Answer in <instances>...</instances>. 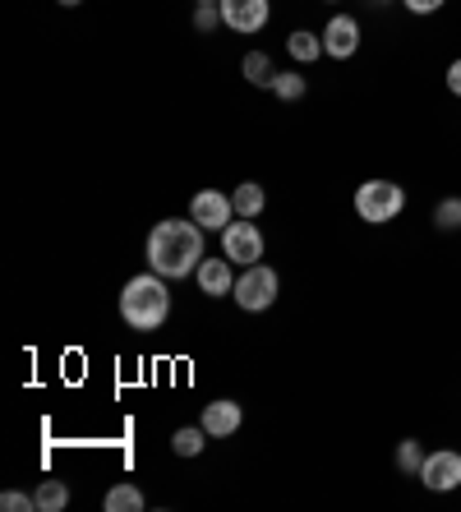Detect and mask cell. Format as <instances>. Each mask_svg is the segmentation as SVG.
Masks as SVG:
<instances>
[{
    "instance_id": "1",
    "label": "cell",
    "mask_w": 461,
    "mask_h": 512,
    "mask_svg": "<svg viewBox=\"0 0 461 512\" xmlns=\"http://www.w3.org/2000/svg\"><path fill=\"white\" fill-rule=\"evenodd\" d=\"M148 263H153V273L162 277H190L199 273L203 263V227L199 222H180V217H166L157 222L153 236H148Z\"/></svg>"
},
{
    "instance_id": "2",
    "label": "cell",
    "mask_w": 461,
    "mask_h": 512,
    "mask_svg": "<svg viewBox=\"0 0 461 512\" xmlns=\"http://www.w3.org/2000/svg\"><path fill=\"white\" fill-rule=\"evenodd\" d=\"M166 314H171V291H166V277L162 273H139L125 282L120 291V319L139 328V333H153L162 328Z\"/></svg>"
},
{
    "instance_id": "3",
    "label": "cell",
    "mask_w": 461,
    "mask_h": 512,
    "mask_svg": "<svg viewBox=\"0 0 461 512\" xmlns=\"http://www.w3.org/2000/svg\"><path fill=\"white\" fill-rule=\"evenodd\" d=\"M402 208H406V190L397 180H365V185L355 190V213H360V222H369V227L397 222Z\"/></svg>"
},
{
    "instance_id": "4",
    "label": "cell",
    "mask_w": 461,
    "mask_h": 512,
    "mask_svg": "<svg viewBox=\"0 0 461 512\" xmlns=\"http://www.w3.org/2000/svg\"><path fill=\"white\" fill-rule=\"evenodd\" d=\"M236 305L240 310H249V314H259V310H268L272 300H277V273H272L268 263H249L245 273L236 277Z\"/></svg>"
},
{
    "instance_id": "5",
    "label": "cell",
    "mask_w": 461,
    "mask_h": 512,
    "mask_svg": "<svg viewBox=\"0 0 461 512\" xmlns=\"http://www.w3.org/2000/svg\"><path fill=\"white\" fill-rule=\"evenodd\" d=\"M222 254L231 263H240V268L263 259V231L254 227V217H236V222L222 231Z\"/></svg>"
},
{
    "instance_id": "6",
    "label": "cell",
    "mask_w": 461,
    "mask_h": 512,
    "mask_svg": "<svg viewBox=\"0 0 461 512\" xmlns=\"http://www.w3.org/2000/svg\"><path fill=\"white\" fill-rule=\"evenodd\" d=\"M190 217L203 231H226L231 222H236V203L226 199V194H217V190H199L190 199Z\"/></svg>"
},
{
    "instance_id": "7",
    "label": "cell",
    "mask_w": 461,
    "mask_h": 512,
    "mask_svg": "<svg viewBox=\"0 0 461 512\" xmlns=\"http://www.w3.org/2000/svg\"><path fill=\"white\" fill-rule=\"evenodd\" d=\"M420 480H425V489H434V494L457 489L461 485V453L457 448H438V453H429L425 466H420Z\"/></svg>"
},
{
    "instance_id": "8",
    "label": "cell",
    "mask_w": 461,
    "mask_h": 512,
    "mask_svg": "<svg viewBox=\"0 0 461 512\" xmlns=\"http://www.w3.org/2000/svg\"><path fill=\"white\" fill-rule=\"evenodd\" d=\"M222 5V24L231 33H259L268 24V0H217Z\"/></svg>"
},
{
    "instance_id": "9",
    "label": "cell",
    "mask_w": 461,
    "mask_h": 512,
    "mask_svg": "<svg viewBox=\"0 0 461 512\" xmlns=\"http://www.w3.org/2000/svg\"><path fill=\"white\" fill-rule=\"evenodd\" d=\"M323 51L332 60H351L360 51V24H355L351 14H337L328 28H323Z\"/></svg>"
},
{
    "instance_id": "10",
    "label": "cell",
    "mask_w": 461,
    "mask_h": 512,
    "mask_svg": "<svg viewBox=\"0 0 461 512\" xmlns=\"http://www.w3.org/2000/svg\"><path fill=\"white\" fill-rule=\"evenodd\" d=\"M203 429H208V439H226V434H236L240 429V402L231 397H217V402L203 406Z\"/></svg>"
},
{
    "instance_id": "11",
    "label": "cell",
    "mask_w": 461,
    "mask_h": 512,
    "mask_svg": "<svg viewBox=\"0 0 461 512\" xmlns=\"http://www.w3.org/2000/svg\"><path fill=\"white\" fill-rule=\"evenodd\" d=\"M199 286H203V296H231L236 291V277H231V259H203L199 263Z\"/></svg>"
},
{
    "instance_id": "12",
    "label": "cell",
    "mask_w": 461,
    "mask_h": 512,
    "mask_svg": "<svg viewBox=\"0 0 461 512\" xmlns=\"http://www.w3.org/2000/svg\"><path fill=\"white\" fill-rule=\"evenodd\" d=\"M231 203H236V217H259V213H263V203H268V194H263V185L245 180V185H236Z\"/></svg>"
},
{
    "instance_id": "13",
    "label": "cell",
    "mask_w": 461,
    "mask_h": 512,
    "mask_svg": "<svg viewBox=\"0 0 461 512\" xmlns=\"http://www.w3.org/2000/svg\"><path fill=\"white\" fill-rule=\"evenodd\" d=\"M33 499H37V512H65V503H70V485H65V480H42Z\"/></svg>"
},
{
    "instance_id": "14",
    "label": "cell",
    "mask_w": 461,
    "mask_h": 512,
    "mask_svg": "<svg viewBox=\"0 0 461 512\" xmlns=\"http://www.w3.org/2000/svg\"><path fill=\"white\" fill-rule=\"evenodd\" d=\"M286 51H291V60H300V65H309V60H319L323 56V37L319 33H291L286 37Z\"/></svg>"
},
{
    "instance_id": "15",
    "label": "cell",
    "mask_w": 461,
    "mask_h": 512,
    "mask_svg": "<svg viewBox=\"0 0 461 512\" xmlns=\"http://www.w3.org/2000/svg\"><path fill=\"white\" fill-rule=\"evenodd\" d=\"M425 443L420 439H402L397 443V471H406V476H420V466H425Z\"/></svg>"
},
{
    "instance_id": "16",
    "label": "cell",
    "mask_w": 461,
    "mask_h": 512,
    "mask_svg": "<svg viewBox=\"0 0 461 512\" xmlns=\"http://www.w3.org/2000/svg\"><path fill=\"white\" fill-rule=\"evenodd\" d=\"M102 508H107V512H139L143 508L139 485H116L107 499H102Z\"/></svg>"
},
{
    "instance_id": "17",
    "label": "cell",
    "mask_w": 461,
    "mask_h": 512,
    "mask_svg": "<svg viewBox=\"0 0 461 512\" xmlns=\"http://www.w3.org/2000/svg\"><path fill=\"white\" fill-rule=\"evenodd\" d=\"M203 439H208V429H203V425H185V429H176L171 448H176V457H199L203 453Z\"/></svg>"
},
{
    "instance_id": "18",
    "label": "cell",
    "mask_w": 461,
    "mask_h": 512,
    "mask_svg": "<svg viewBox=\"0 0 461 512\" xmlns=\"http://www.w3.org/2000/svg\"><path fill=\"white\" fill-rule=\"evenodd\" d=\"M240 70H245V79H249V84H263V88H272V74H277V70H272V60L263 56V51H249V56H245V65H240Z\"/></svg>"
},
{
    "instance_id": "19",
    "label": "cell",
    "mask_w": 461,
    "mask_h": 512,
    "mask_svg": "<svg viewBox=\"0 0 461 512\" xmlns=\"http://www.w3.org/2000/svg\"><path fill=\"white\" fill-rule=\"evenodd\" d=\"M305 74H272V93L282 97V102H296V97H305Z\"/></svg>"
},
{
    "instance_id": "20",
    "label": "cell",
    "mask_w": 461,
    "mask_h": 512,
    "mask_svg": "<svg viewBox=\"0 0 461 512\" xmlns=\"http://www.w3.org/2000/svg\"><path fill=\"white\" fill-rule=\"evenodd\" d=\"M434 227L438 231H457L461 227V199H443L434 208Z\"/></svg>"
},
{
    "instance_id": "21",
    "label": "cell",
    "mask_w": 461,
    "mask_h": 512,
    "mask_svg": "<svg viewBox=\"0 0 461 512\" xmlns=\"http://www.w3.org/2000/svg\"><path fill=\"white\" fill-rule=\"evenodd\" d=\"M0 508L5 512H28V508H37V499L24 494V489H5V494H0Z\"/></svg>"
},
{
    "instance_id": "22",
    "label": "cell",
    "mask_w": 461,
    "mask_h": 512,
    "mask_svg": "<svg viewBox=\"0 0 461 512\" xmlns=\"http://www.w3.org/2000/svg\"><path fill=\"white\" fill-rule=\"evenodd\" d=\"M217 24H222V5H199V10H194V28H199V33H213Z\"/></svg>"
},
{
    "instance_id": "23",
    "label": "cell",
    "mask_w": 461,
    "mask_h": 512,
    "mask_svg": "<svg viewBox=\"0 0 461 512\" xmlns=\"http://www.w3.org/2000/svg\"><path fill=\"white\" fill-rule=\"evenodd\" d=\"M402 5H406L411 14H434V10H443L448 0H402Z\"/></svg>"
},
{
    "instance_id": "24",
    "label": "cell",
    "mask_w": 461,
    "mask_h": 512,
    "mask_svg": "<svg viewBox=\"0 0 461 512\" xmlns=\"http://www.w3.org/2000/svg\"><path fill=\"white\" fill-rule=\"evenodd\" d=\"M448 93H452V97H461V56L448 65Z\"/></svg>"
},
{
    "instance_id": "25",
    "label": "cell",
    "mask_w": 461,
    "mask_h": 512,
    "mask_svg": "<svg viewBox=\"0 0 461 512\" xmlns=\"http://www.w3.org/2000/svg\"><path fill=\"white\" fill-rule=\"evenodd\" d=\"M60 5H65V10H74V5H83V0H60Z\"/></svg>"
},
{
    "instance_id": "26",
    "label": "cell",
    "mask_w": 461,
    "mask_h": 512,
    "mask_svg": "<svg viewBox=\"0 0 461 512\" xmlns=\"http://www.w3.org/2000/svg\"><path fill=\"white\" fill-rule=\"evenodd\" d=\"M199 5H217V0H199Z\"/></svg>"
}]
</instances>
